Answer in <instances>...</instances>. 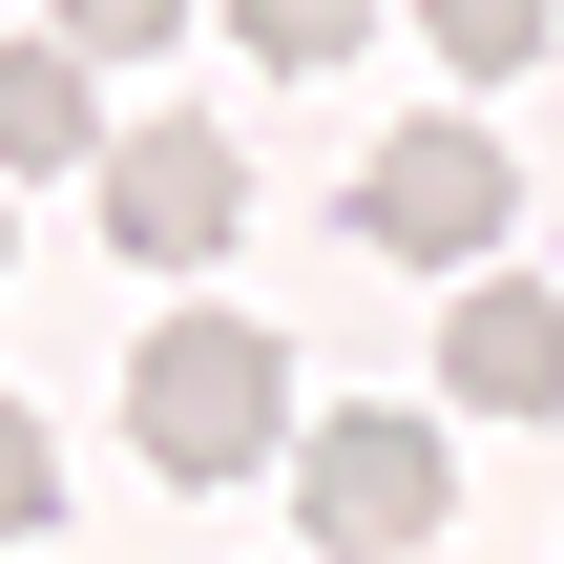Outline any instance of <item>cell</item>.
<instances>
[{
	"label": "cell",
	"mask_w": 564,
	"mask_h": 564,
	"mask_svg": "<svg viewBox=\"0 0 564 564\" xmlns=\"http://www.w3.org/2000/svg\"><path fill=\"white\" fill-rule=\"evenodd\" d=\"M0 167H105V63L84 42H0Z\"/></svg>",
	"instance_id": "6"
},
{
	"label": "cell",
	"mask_w": 564,
	"mask_h": 564,
	"mask_svg": "<svg viewBox=\"0 0 564 564\" xmlns=\"http://www.w3.org/2000/svg\"><path fill=\"white\" fill-rule=\"evenodd\" d=\"M126 440H147L167 481H251V460H293V335H251V314H167V335L126 356Z\"/></svg>",
	"instance_id": "1"
},
{
	"label": "cell",
	"mask_w": 564,
	"mask_h": 564,
	"mask_svg": "<svg viewBox=\"0 0 564 564\" xmlns=\"http://www.w3.org/2000/svg\"><path fill=\"white\" fill-rule=\"evenodd\" d=\"M251 63H335V42H377V0H209Z\"/></svg>",
	"instance_id": "9"
},
{
	"label": "cell",
	"mask_w": 564,
	"mask_h": 564,
	"mask_svg": "<svg viewBox=\"0 0 564 564\" xmlns=\"http://www.w3.org/2000/svg\"><path fill=\"white\" fill-rule=\"evenodd\" d=\"M293 523L314 564H398L460 523V460H440V419H398V398H335V419H293Z\"/></svg>",
	"instance_id": "2"
},
{
	"label": "cell",
	"mask_w": 564,
	"mask_h": 564,
	"mask_svg": "<svg viewBox=\"0 0 564 564\" xmlns=\"http://www.w3.org/2000/svg\"><path fill=\"white\" fill-rule=\"evenodd\" d=\"M0 272H21V230H0Z\"/></svg>",
	"instance_id": "11"
},
{
	"label": "cell",
	"mask_w": 564,
	"mask_h": 564,
	"mask_svg": "<svg viewBox=\"0 0 564 564\" xmlns=\"http://www.w3.org/2000/svg\"><path fill=\"white\" fill-rule=\"evenodd\" d=\"M21 523H63V440H42V419L0 398V544H21Z\"/></svg>",
	"instance_id": "10"
},
{
	"label": "cell",
	"mask_w": 564,
	"mask_h": 564,
	"mask_svg": "<svg viewBox=\"0 0 564 564\" xmlns=\"http://www.w3.org/2000/svg\"><path fill=\"white\" fill-rule=\"evenodd\" d=\"M502 209H523V167H502V126H460V105H440V126H398V147L356 167V230H377V251H419V272H481V251H502Z\"/></svg>",
	"instance_id": "4"
},
{
	"label": "cell",
	"mask_w": 564,
	"mask_h": 564,
	"mask_svg": "<svg viewBox=\"0 0 564 564\" xmlns=\"http://www.w3.org/2000/svg\"><path fill=\"white\" fill-rule=\"evenodd\" d=\"M209 0H42V42H84V63H167Z\"/></svg>",
	"instance_id": "8"
},
{
	"label": "cell",
	"mask_w": 564,
	"mask_h": 564,
	"mask_svg": "<svg viewBox=\"0 0 564 564\" xmlns=\"http://www.w3.org/2000/svg\"><path fill=\"white\" fill-rule=\"evenodd\" d=\"M419 21H440V63H460V84H523V63L564 42V0H419Z\"/></svg>",
	"instance_id": "7"
},
{
	"label": "cell",
	"mask_w": 564,
	"mask_h": 564,
	"mask_svg": "<svg viewBox=\"0 0 564 564\" xmlns=\"http://www.w3.org/2000/svg\"><path fill=\"white\" fill-rule=\"evenodd\" d=\"M230 230H251L230 126H188V105H167V126H105V251H126V272H209Z\"/></svg>",
	"instance_id": "3"
},
{
	"label": "cell",
	"mask_w": 564,
	"mask_h": 564,
	"mask_svg": "<svg viewBox=\"0 0 564 564\" xmlns=\"http://www.w3.org/2000/svg\"><path fill=\"white\" fill-rule=\"evenodd\" d=\"M440 398H460V419H564V293L460 272V314H440Z\"/></svg>",
	"instance_id": "5"
}]
</instances>
